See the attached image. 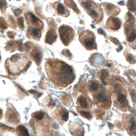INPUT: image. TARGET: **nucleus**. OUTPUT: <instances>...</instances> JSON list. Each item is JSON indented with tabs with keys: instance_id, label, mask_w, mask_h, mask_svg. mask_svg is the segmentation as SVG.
<instances>
[{
	"instance_id": "0eeeda50",
	"label": "nucleus",
	"mask_w": 136,
	"mask_h": 136,
	"mask_svg": "<svg viewBox=\"0 0 136 136\" xmlns=\"http://www.w3.org/2000/svg\"><path fill=\"white\" fill-rule=\"evenodd\" d=\"M25 51L27 52L30 58L37 66H40L42 60V50L40 46L31 42H27L25 44Z\"/></svg>"
},
{
	"instance_id": "bb28decb",
	"label": "nucleus",
	"mask_w": 136,
	"mask_h": 136,
	"mask_svg": "<svg viewBox=\"0 0 136 136\" xmlns=\"http://www.w3.org/2000/svg\"><path fill=\"white\" fill-rule=\"evenodd\" d=\"M109 76L108 71L107 69H102L98 72V78L102 80V81H103L106 78Z\"/></svg>"
},
{
	"instance_id": "f257e3e1",
	"label": "nucleus",
	"mask_w": 136,
	"mask_h": 136,
	"mask_svg": "<svg viewBox=\"0 0 136 136\" xmlns=\"http://www.w3.org/2000/svg\"><path fill=\"white\" fill-rule=\"evenodd\" d=\"M45 71L50 81L59 88H66L76 79L74 69L57 59H46Z\"/></svg>"
},
{
	"instance_id": "20e7f679",
	"label": "nucleus",
	"mask_w": 136,
	"mask_h": 136,
	"mask_svg": "<svg viewBox=\"0 0 136 136\" xmlns=\"http://www.w3.org/2000/svg\"><path fill=\"white\" fill-rule=\"evenodd\" d=\"M30 125L39 135H48L51 131V119L44 111H36L31 114Z\"/></svg>"
},
{
	"instance_id": "c756f323",
	"label": "nucleus",
	"mask_w": 136,
	"mask_h": 136,
	"mask_svg": "<svg viewBox=\"0 0 136 136\" xmlns=\"http://www.w3.org/2000/svg\"><path fill=\"white\" fill-rule=\"evenodd\" d=\"M0 28L3 29H6L8 28V25H7L6 21L1 17H0Z\"/></svg>"
},
{
	"instance_id": "f03ea898",
	"label": "nucleus",
	"mask_w": 136,
	"mask_h": 136,
	"mask_svg": "<svg viewBox=\"0 0 136 136\" xmlns=\"http://www.w3.org/2000/svg\"><path fill=\"white\" fill-rule=\"evenodd\" d=\"M110 93L116 108L126 112L129 110L128 94L125 85L121 79L112 77L110 82Z\"/></svg>"
},
{
	"instance_id": "72a5a7b5",
	"label": "nucleus",
	"mask_w": 136,
	"mask_h": 136,
	"mask_svg": "<svg viewBox=\"0 0 136 136\" xmlns=\"http://www.w3.org/2000/svg\"><path fill=\"white\" fill-rule=\"evenodd\" d=\"M98 33L100 34H105V32H103V31L102 30V29H98Z\"/></svg>"
},
{
	"instance_id": "473e14b6",
	"label": "nucleus",
	"mask_w": 136,
	"mask_h": 136,
	"mask_svg": "<svg viewBox=\"0 0 136 136\" xmlns=\"http://www.w3.org/2000/svg\"><path fill=\"white\" fill-rule=\"evenodd\" d=\"M2 117H3V111H2V110L0 108V120L2 119Z\"/></svg>"
},
{
	"instance_id": "f8f14e48",
	"label": "nucleus",
	"mask_w": 136,
	"mask_h": 136,
	"mask_svg": "<svg viewBox=\"0 0 136 136\" xmlns=\"http://www.w3.org/2000/svg\"><path fill=\"white\" fill-rule=\"evenodd\" d=\"M54 118L59 124L63 125L68 121L69 118V112L63 105H58L54 110Z\"/></svg>"
},
{
	"instance_id": "2f4dec72",
	"label": "nucleus",
	"mask_w": 136,
	"mask_h": 136,
	"mask_svg": "<svg viewBox=\"0 0 136 136\" xmlns=\"http://www.w3.org/2000/svg\"><path fill=\"white\" fill-rule=\"evenodd\" d=\"M63 52H65V53H62V54H63L65 56V57H68L69 59H71V52H69V51H68V50H67V49H65V50H64V51H63Z\"/></svg>"
},
{
	"instance_id": "c85d7f7f",
	"label": "nucleus",
	"mask_w": 136,
	"mask_h": 136,
	"mask_svg": "<svg viewBox=\"0 0 136 136\" xmlns=\"http://www.w3.org/2000/svg\"><path fill=\"white\" fill-rule=\"evenodd\" d=\"M7 8V2L6 0H0V10L3 13Z\"/></svg>"
},
{
	"instance_id": "7ed1b4c3",
	"label": "nucleus",
	"mask_w": 136,
	"mask_h": 136,
	"mask_svg": "<svg viewBox=\"0 0 136 136\" xmlns=\"http://www.w3.org/2000/svg\"><path fill=\"white\" fill-rule=\"evenodd\" d=\"M31 64L29 58L21 53H17L6 61L7 72L12 76H19L27 70Z\"/></svg>"
},
{
	"instance_id": "393cba45",
	"label": "nucleus",
	"mask_w": 136,
	"mask_h": 136,
	"mask_svg": "<svg viewBox=\"0 0 136 136\" xmlns=\"http://www.w3.org/2000/svg\"><path fill=\"white\" fill-rule=\"evenodd\" d=\"M64 3L66 6L71 8L75 12H76L77 14H80V10H79L76 4L73 0H64Z\"/></svg>"
},
{
	"instance_id": "4468645a",
	"label": "nucleus",
	"mask_w": 136,
	"mask_h": 136,
	"mask_svg": "<svg viewBox=\"0 0 136 136\" xmlns=\"http://www.w3.org/2000/svg\"><path fill=\"white\" fill-rule=\"evenodd\" d=\"M52 10H53L54 13L62 17H68L69 16V10L63 6V3H61L59 1H56L54 3H52L48 5Z\"/></svg>"
},
{
	"instance_id": "c9c22d12",
	"label": "nucleus",
	"mask_w": 136,
	"mask_h": 136,
	"mask_svg": "<svg viewBox=\"0 0 136 136\" xmlns=\"http://www.w3.org/2000/svg\"><path fill=\"white\" fill-rule=\"evenodd\" d=\"M1 53H0V61H1Z\"/></svg>"
},
{
	"instance_id": "dca6fc26",
	"label": "nucleus",
	"mask_w": 136,
	"mask_h": 136,
	"mask_svg": "<svg viewBox=\"0 0 136 136\" xmlns=\"http://www.w3.org/2000/svg\"><path fill=\"white\" fill-rule=\"evenodd\" d=\"M25 20L27 22V25L35 26V27H38L43 29V27H44L43 22L39 18L35 16L33 13H31L30 12H26L25 14Z\"/></svg>"
},
{
	"instance_id": "1a4fd4ad",
	"label": "nucleus",
	"mask_w": 136,
	"mask_h": 136,
	"mask_svg": "<svg viewBox=\"0 0 136 136\" xmlns=\"http://www.w3.org/2000/svg\"><path fill=\"white\" fill-rule=\"evenodd\" d=\"M48 23V29L45 37V42L48 44L52 45L56 42L57 39V23L52 18H49L46 19Z\"/></svg>"
},
{
	"instance_id": "39448f33",
	"label": "nucleus",
	"mask_w": 136,
	"mask_h": 136,
	"mask_svg": "<svg viewBox=\"0 0 136 136\" xmlns=\"http://www.w3.org/2000/svg\"><path fill=\"white\" fill-rule=\"evenodd\" d=\"M95 104L99 108L108 110L111 108L112 103L110 91L106 88H102L95 95H93Z\"/></svg>"
},
{
	"instance_id": "9d476101",
	"label": "nucleus",
	"mask_w": 136,
	"mask_h": 136,
	"mask_svg": "<svg viewBox=\"0 0 136 136\" xmlns=\"http://www.w3.org/2000/svg\"><path fill=\"white\" fill-rule=\"evenodd\" d=\"M130 17L127 18V20L125 22L124 27H125V33L127 40L129 42L130 44H135L136 43V24L133 17L129 13ZM136 45V44H135Z\"/></svg>"
},
{
	"instance_id": "4be33fe9",
	"label": "nucleus",
	"mask_w": 136,
	"mask_h": 136,
	"mask_svg": "<svg viewBox=\"0 0 136 136\" xmlns=\"http://www.w3.org/2000/svg\"><path fill=\"white\" fill-rule=\"evenodd\" d=\"M122 21L121 20L115 17H110L107 20L106 23V27L110 29L116 31L119 30L121 27Z\"/></svg>"
},
{
	"instance_id": "423d86ee",
	"label": "nucleus",
	"mask_w": 136,
	"mask_h": 136,
	"mask_svg": "<svg viewBox=\"0 0 136 136\" xmlns=\"http://www.w3.org/2000/svg\"><path fill=\"white\" fill-rule=\"evenodd\" d=\"M79 41L87 51L97 49L96 37L94 33L88 29H85L79 34Z\"/></svg>"
},
{
	"instance_id": "f704fd0d",
	"label": "nucleus",
	"mask_w": 136,
	"mask_h": 136,
	"mask_svg": "<svg viewBox=\"0 0 136 136\" xmlns=\"http://www.w3.org/2000/svg\"><path fill=\"white\" fill-rule=\"evenodd\" d=\"M132 57H133L132 54H130V58H131V57L132 58ZM127 61H129V62H130V63H131V59H127Z\"/></svg>"
},
{
	"instance_id": "cd10ccee",
	"label": "nucleus",
	"mask_w": 136,
	"mask_h": 136,
	"mask_svg": "<svg viewBox=\"0 0 136 136\" xmlns=\"http://www.w3.org/2000/svg\"><path fill=\"white\" fill-rule=\"evenodd\" d=\"M127 8L133 12H136V0H129L127 3Z\"/></svg>"
},
{
	"instance_id": "a211bd4d",
	"label": "nucleus",
	"mask_w": 136,
	"mask_h": 136,
	"mask_svg": "<svg viewBox=\"0 0 136 136\" xmlns=\"http://www.w3.org/2000/svg\"><path fill=\"white\" fill-rule=\"evenodd\" d=\"M88 14L96 23H100L103 18V11L99 4H97L95 8L88 12Z\"/></svg>"
},
{
	"instance_id": "b1692460",
	"label": "nucleus",
	"mask_w": 136,
	"mask_h": 136,
	"mask_svg": "<svg viewBox=\"0 0 136 136\" xmlns=\"http://www.w3.org/2000/svg\"><path fill=\"white\" fill-rule=\"evenodd\" d=\"M16 131H17V136H29V133L27 129L23 125H18L17 126L16 128Z\"/></svg>"
},
{
	"instance_id": "6ab92c4d",
	"label": "nucleus",
	"mask_w": 136,
	"mask_h": 136,
	"mask_svg": "<svg viewBox=\"0 0 136 136\" xmlns=\"http://www.w3.org/2000/svg\"><path fill=\"white\" fill-rule=\"evenodd\" d=\"M102 6H103L104 11L105 12L107 16L108 17H115L120 12V8L112 3L105 2V3H102Z\"/></svg>"
},
{
	"instance_id": "412c9836",
	"label": "nucleus",
	"mask_w": 136,
	"mask_h": 136,
	"mask_svg": "<svg viewBox=\"0 0 136 136\" xmlns=\"http://www.w3.org/2000/svg\"><path fill=\"white\" fill-rule=\"evenodd\" d=\"M103 88V86L101 85L100 82L96 80H88L86 83V88L88 90V92L93 96L95 95L96 93L101 90Z\"/></svg>"
},
{
	"instance_id": "f3484780",
	"label": "nucleus",
	"mask_w": 136,
	"mask_h": 136,
	"mask_svg": "<svg viewBox=\"0 0 136 136\" xmlns=\"http://www.w3.org/2000/svg\"><path fill=\"white\" fill-rule=\"evenodd\" d=\"M42 29L35 26H29L27 25V36L29 39L40 41L42 36Z\"/></svg>"
},
{
	"instance_id": "5701e85b",
	"label": "nucleus",
	"mask_w": 136,
	"mask_h": 136,
	"mask_svg": "<svg viewBox=\"0 0 136 136\" xmlns=\"http://www.w3.org/2000/svg\"><path fill=\"white\" fill-rule=\"evenodd\" d=\"M78 3L84 8L85 11L87 14L91 11L97 4L93 0H78Z\"/></svg>"
},
{
	"instance_id": "6e6552de",
	"label": "nucleus",
	"mask_w": 136,
	"mask_h": 136,
	"mask_svg": "<svg viewBox=\"0 0 136 136\" xmlns=\"http://www.w3.org/2000/svg\"><path fill=\"white\" fill-rule=\"evenodd\" d=\"M59 34L61 42L65 46H69L74 38V30L72 27L67 25H62L59 27Z\"/></svg>"
},
{
	"instance_id": "7c9ffc66",
	"label": "nucleus",
	"mask_w": 136,
	"mask_h": 136,
	"mask_svg": "<svg viewBox=\"0 0 136 136\" xmlns=\"http://www.w3.org/2000/svg\"><path fill=\"white\" fill-rule=\"evenodd\" d=\"M17 24L18 25V27H20V29H23L24 28V25H23V17H18L17 18Z\"/></svg>"
},
{
	"instance_id": "ddd939ff",
	"label": "nucleus",
	"mask_w": 136,
	"mask_h": 136,
	"mask_svg": "<svg viewBox=\"0 0 136 136\" xmlns=\"http://www.w3.org/2000/svg\"><path fill=\"white\" fill-rule=\"evenodd\" d=\"M77 109L90 110L93 107V102L86 93H82L80 95L76 101Z\"/></svg>"
},
{
	"instance_id": "a878e982",
	"label": "nucleus",
	"mask_w": 136,
	"mask_h": 136,
	"mask_svg": "<svg viewBox=\"0 0 136 136\" xmlns=\"http://www.w3.org/2000/svg\"><path fill=\"white\" fill-rule=\"evenodd\" d=\"M77 111L80 115L86 119L88 120H91L93 118V116L91 114V112H88V110H80V109H77Z\"/></svg>"
},
{
	"instance_id": "2eb2a0df",
	"label": "nucleus",
	"mask_w": 136,
	"mask_h": 136,
	"mask_svg": "<svg viewBox=\"0 0 136 136\" xmlns=\"http://www.w3.org/2000/svg\"><path fill=\"white\" fill-rule=\"evenodd\" d=\"M6 121L12 125H17L20 121V116L19 113L12 109H9L7 110L5 115Z\"/></svg>"
},
{
	"instance_id": "aec40b11",
	"label": "nucleus",
	"mask_w": 136,
	"mask_h": 136,
	"mask_svg": "<svg viewBox=\"0 0 136 136\" xmlns=\"http://www.w3.org/2000/svg\"><path fill=\"white\" fill-rule=\"evenodd\" d=\"M69 130L72 136H83L85 134L84 127L79 122H70L69 124Z\"/></svg>"
},
{
	"instance_id": "9b49d317",
	"label": "nucleus",
	"mask_w": 136,
	"mask_h": 136,
	"mask_svg": "<svg viewBox=\"0 0 136 136\" xmlns=\"http://www.w3.org/2000/svg\"><path fill=\"white\" fill-rule=\"evenodd\" d=\"M122 125L129 136H136V118L133 114H126L122 116Z\"/></svg>"
}]
</instances>
